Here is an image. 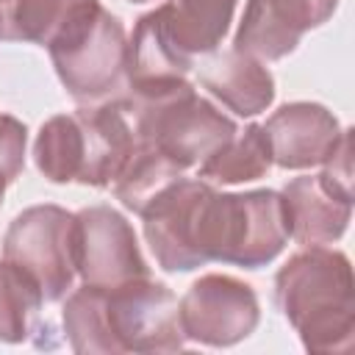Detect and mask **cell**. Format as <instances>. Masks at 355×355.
<instances>
[{
    "instance_id": "52a82bcc",
    "label": "cell",
    "mask_w": 355,
    "mask_h": 355,
    "mask_svg": "<svg viewBox=\"0 0 355 355\" xmlns=\"http://www.w3.org/2000/svg\"><path fill=\"white\" fill-rule=\"evenodd\" d=\"M75 272L86 286L116 288L150 275L130 222L111 205H89L72 214Z\"/></svg>"
},
{
    "instance_id": "ffe728a7",
    "label": "cell",
    "mask_w": 355,
    "mask_h": 355,
    "mask_svg": "<svg viewBox=\"0 0 355 355\" xmlns=\"http://www.w3.org/2000/svg\"><path fill=\"white\" fill-rule=\"evenodd\" d=\"M61 319H64L67 341L75 352L114 355L108 324H105V311H103V288L83 283V288H78L67 297Z\"/></svg>"
},
{
    "instance_id": "9a60e30c",
    "label": "cell",
    "mask_w": 355,
    "mask_h": 355,
    "mask_svg": "<svg viewBox=\"0 0 355 355\" xmlns=\"http://www.w3.org/2000/svg\"><path fill=\"white\" fill-rule=\"evenodd\" d=\"M194 64L186 61L164 36L158 11H147L139 17L125 53V86L130 92L139 89H158L175 80H186Z\"/></svg>"
},
{
    "instance_id": "5bb4252c",
    "label": "cell",
    "mask_w": 355,
    "mask_h": 355,
    "mask_svg": "<svg viewBox=\"0 0 355 355\" xmlns=\"http://www.w3.org/2000/svg\"><path fill=\"white\" fill-rule=\"evenodd\" d=\"M164 36L186 58L214 53L233 19L236 0H166L155 8Z\"/></svg>"
},
{
    "instance_id": "277c9868",
    "label": "cell",
    "mask_w": 355,
    "mask_h": 355,
    "mask_svg": "<svg viewBox=\"0 0 355 355\" xmlns=\"http://www.w3.org/2000/svg\"><path fill=\"white\" fill-rule=\"evenodd\" d=\"M55 75L78 103L119 97L125 86L128 39L119 17L100 0H78L47 42Z\"/></svg>"
},
{
    "instance_id": "d4e9b609",
    "label": "cell",
    "mask_w": 355,
    "mask_h": 355,
    "mask_svg": "<svg viewBox=\"0 0 355 355\" xmlns=\"http://www.w3.org/2000/svg\"><path fill=\"white\" fill-rule=\"evenodd\" d=\"M6 186H8V180L0 175V205H3V197H6Z\"/></svg>"
},
{
    "instance_id": "7c38bea8",
    "label": "cell",
    "mask_w": 355,
    "mask_h": 355,
    "mask_svg": "<svg viewBox=\"0 0 355 355\" xmlns=\"http://www.w3.org/2000/svg\"><path fill=\"white\" fill-rule=\"evenodd\" d=\"M197 72L202 89H208L211 97H216L239 116H255L266 111L275 100L272 72L261 64V58H252L241 50L230 47L214 53L200 64Z\"/></svg>"
},
{
    "instance_id": "484cf974",
    "label": "cell",
    "mask_w": 355,
    "mask_h": 355,
    "mask_svg": "<svg viewBox=\"0 0 355 355\" xmlns=\"http://www.w3.org/2000/svg\"><path fill=\"white\" fill-rule=\"evenodd\" d=\"M130 3H150V0H130Z\"/></svg>"
},
{
    "instance_id": "e0dca14e",
    "label": "cell",
    "mask_w": 355,
    "mask_h": 355,
    "mask_svg": "<svg viewBox=\"0 0 355 355\" xmlns=\"http://www.w3.org/2000/svg\"><path fill=\"white\" fill-rule=\"evenodd\" d=\"M33 158L50 183H78L83 172V133L78 116H50L36 133Z\"/></svg>"
},
{
    "instance_id": "603a6c76",
    "label": "cell",
    "mask_w": 355,
    "mask_h": 355,
    "mask_svg": "<svg viewBox=\"0 0 355 355\" xmlns=\"http://www.w3.org/2000/svg\"><path fill=\"white\" fill-rule=\"evenodd\" d=\"M324 169L319 172V183L341 197V200H352V130H344L336 150L324 158L322 164Z\"/></svg>"
},
{
    "instance_id": "d6986e66",
    "label": "cell",
    "mask_w": 355,
    "mask_h": 355,
    "mask_svg": "<svg viewBox=\"0 0 355 355\" xmlns=\"http://www.w3.org/2000/svg\"><path fill=\"white\" fill-rule=\"evenodd\" d=\"M44 294L31 272L0 261V341L19 344L33 333Z\"/></svg>"
},
{
    "instance_id": "7402d4cb",
    "label": "cell",
    "mask_w": 355,
    "mask_h": 355,
    "mask_svg": "<svg viewBox=\"0 0 355 355\" xmlns=\"http://www.w3.org/2000/svg\"><path fill=\"white\" fill-rule=\"evenodd\" d=\"M250 3H255L263 14H269L275 22H280L300 39L311 28L324 25L338 6V0H250Z\"/></svg>"
},
{
    "instance_id": "cb8c5ba5",
    "label": "cell",
    "mask_w": 355,
    "mask_h": 355,
    "mask_svg": "<svg viewBox=\"0 0 355 355\" xmlns=\"http://www.w3.org/2000/svg\"><path fill=\"white\" fill-rule=\"evenodd\" d=\"M25 144H28L25 125L11 114H0V175L8 183H14L22 175Z\"/></svg>"
},
{
    "instance_id": "ac0fdd59",
    "label": "cell",
    "mask_w": 355,
    "mask_h": 355,
    "mask_svg": "<svg viewBox=\"0 0 355 355\" xmlns=\"http://www.w3.org/2000/svg\"><path fill=\"white\" fill-rule=\"evenodd\" d=\"M183 175H186V169L172 164L155 147L136 141L128 164L122 166L119 178L114 180V194L128 211L141 214L155 194H161L169 183H175Z\"/></svg>"
},
{
    "instance_id": "6da1fadb",
    "label": "cell",
    "mask_w": 355,
    "mask_h": 355,
    "mask_svg": "<svg viewBox=\"0 0 355 355\" xmlns=\"http://www.w3.org/2000/svg\"><path fill=\"white\" fill-rule=\"evenodd\" d=\"M275 302L308 352H349L355 280L349 258L324 244L291 255L275 275Z\"/></svg>"
},
{
    "instance_id": "ba28073f",
    "label": "cell",
    "mask_w": 355,
    "mask_h": 355,
    "mask_svg": "<svg viewBox=\"0 0 355 355\" xmlns=\"http://www.w3.org/2000/svg\"><path fill=\"white\" fill-rule=\"evenodd\" d=\"M183 336L208 347L244 341L261 319V305L244 280L233 275H202L178 302Z\"/></svg>"
},
{
    "instance_id": "8992f818",
    "label": "cell",
    "mask_w": 355,
    "mask_h": 355,
    "mask_svg": "<svg viewBox=\"0 0 355 355\" xmlns=\"http://www.w3.org/2000/svg\"><path fill=\"white\" fill-rule=\"evenodd\" d=\"M3 258L36 277L44 302L64 300L78 275L72 250V214L61 205L25 208L6 230Z\"/></svg>"
},
{
    "instance_id": "7a4b0ae2",
    "label": "cell",
    "mask_w": 355,
    "mask_h": 355,
    "mask_svg": "<svg viewBox=\"0 0 355 355\" xmlns=\"http://www.w3.org/2000/svg\"><path fill=\"white\" fill-rule=\"evenodd\" d=\"M119 105L130 116L136 141L155 147L180 169L200 166L236 133V122L200 97L189 80L158 89H122Z\"/></svg>"
},
{
    "instance_id": "9c48e42d",
    "label": "cell",
    "mask_w": 355,
    "mask_h": 355,
    "mask_svg": "<svg viewBox=\"0 0 355 355\" xmlns=\"http://www.w3.org/2000/svg\"><path fill=\"white\" fill-rule=\"evenodd\" d=\"M211 189L208 180L183 175L155 194L139 214L144 219V239L161 269L191 272L205 266L197 252V216Z\"/></svg>"
},
{
    "instance_id": "3957f363",
    "label": "cell",
    "mask_w": 355,
    "mask_h": 355,
    "mask_svg": "<svg viewBox=\"0 0 355 355\" xmlns=\"http://www.w3.org/2000/svg\"><path fill=\"white\" fill-rule=\"evenodd\" d=\"M288 241L283 197L272 189L219 194L211 189L197 216V252L202 263L222 261L244 269L272 263Z\"/></svg>"
},
{
    "instance_id": "8fae6325",
    "label": "cell",
    "mask_w": 355,
    "mask_h": 355,
    "mask_svg": "<svg viewBox=\"0 0 355 355\" xmlns=\"http://www.w3.org/2000/svg\"><path fill=\"white\" fill-rule=\"evenodd\" d=\"M75 116L83 133V172L78 183L94 189L111 186L136 147L130 116L116 97L103 103H83Z\"/></svg>"
},
{
    "instance_id": "4fadbf2b",
    "label": "cell",
    "mask_w": 355,
    "mask_h": 355,
    "mask_svg": "<svg viewBox=\"0 0 355 355\" xmlns=\"http://www.w3.org/2000/svg\"><path fill=\"white\" fill-rule=\"evenodd\" d=\"M280 197L286 208L288 239H294L297 244H333L344 236L352 216V200L330 194L319 183V175H302L288 180Z\"/></svg>"
},
{
    "instance_id": "30bf717a",
    "label": "cell",
    "mask_w": 355,
    "mask_h": 355,
    "mask_svg": "<svg viewBox=\"0 0 355 355\" xmlns=\"http://www.w3.org/2000/svg\"><path fill=\"white\" fill-rule=\"evenodd\" d=\"M272 147V164L283 169H308L324 164L341 139V125L319 103H286L263 125Z\"/></svg>"
},
{
    "instance_id": "5b68a950",
    "label": "cell",
    "mask_w": 355,
    "mask_h": 355,
    "mask_svg": "<svg viewBox=\"0 0 355 355\" xmlns=\"http://www.w3.org/2000/svg\"><path fill=\"white\" fill-rule=\"evenodd\" d=\"M103 311L114 355L119 352H178L186 344L178 300L169 286L139 277L103 288Z\"/></svg>"
},
{
    "instance_id": "44dd1931",
    "label": "cell",
    "mask_w": 355,
    "mask_h": 355,
    "mask_svg": "<svg viewBox=\"0 0 355 355\" xmlns=\"http://www.w3.org/2000/svg\"><path fill=\"white\" fill-rule=\"evenodd\" d=\"M78 0H0V39L47 44Z\"/></svg>"
},
{
    "instance_id": "2e32d148",
    "label": "cell",
    "mask_w": 355,
    "mask_h": 355,
    "mask_svg": "<svg viewBox=\"0 0 355 355\" xmlns=\"http://www.w3.org/2000/svg\"><path fill=\"white\" fill-rule=\"evenodd\" d=\"M272 166V147L263 125H247L219 144L200 166L197 178L208 183H247L258 180Z\"/></svg>"
}]
</instances>
